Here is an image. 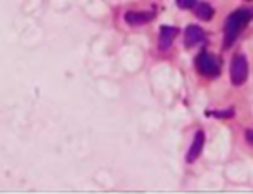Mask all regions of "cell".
I'll use <instances>...</instances> for the list:
<instances>
[{"label":"cell","mask_w":253,"mask_h":194,"mask_svg":"<svg viewBox=\"0 0 253 194\" xmlns=\"http://www.w3.org/2000/svg\"><path fill=\"white\" fill-rule=\"evenodd\" d=\"M154 18V12H135V11H130L125 14V21L132 26L135 24H144V23H149L153 21Z\"/></svg>","instance_id":"cell-7"},{"label":"cell","mask_w":253,"mask_h":194,"mask_svg":"<svg viewBox=\"0 0 253 194\" xmlns=\"http://www.w3.org/2000/svg\"><path fill=\"white\" fill-rule=\"evenodd\" d=\"M214 14H215L214 7L210 4H206V2H199V4L196 5V16H198V19L210 21L214 18Z\"/></svg>","instance_id":"cell-8"},{"label":"cell","mask_w":253,"mask_h":194,"mask_svg":"<svg viewBox=\"0 0 253 194\" xmlns=\"http://www.w3.org/2000/svg\"><path fill=\"white\" fill-rule=\"evenodd\" d=\"M246 141L253 146V130H246Z\"/></svg>","instance_id":"cell-11"},{"label":"cell","mask_w":253,"mask_h":194,"mask_svg":"<svg viewBox=\"0 0 253 194\" xmlns=\"http://www.w3.org/2000/svg\"><path fill=\"white\" fill-rule=\"evenodd\" d=\"M196 2H198V0H177V5L181 9H191L196 5Z\"/></svg>","instance_id":"cell-10"},{"label":"cell","mask_w":253,"mask_h":194,"mask_svg":"<svg viewBox=\"0 0 253 194\" xmlns=\"http://www.w3.org/2000/svg\"><path fill=\"white\" fill-rule=\"evenodd\" d=\"M208 115H214L217 118H233L234 116V109H226V111H212Z\"/></svg>","instance_id":"cell-9"},{"label":"cell","mask_w":253,"mask_h":194,"mask_svg":"<svg viewBox=\"0 0 253 194\" xmlns=\"http://www.w3.org/2000/svg\"><path fill=\"white\" fill-rule=\"evenodd\" d=\"M253 12L250 9H237L227 18L226 24H224V49L233 47V44L236 42V38L239 36V33L243 32V28L248 24V21L252 19Z\"/></svg>","instance_id":"cell-1"},{"label":"cell","mask_w":253,"mask_h":194,"mask_svg":"<svg viewBox=\"0 0 253 194\" xmlns=\"http://www.w3.org/2000/svg\"><path fill=\"white\" fill-rule=\"evenodd\" d=\"M203 146H205V134H203L201 130H198L196 134H194L193 144H191L189 153H187V161L189 163L196 161V159L199 158V155H201Z\"/></svg>","instance_id":"cell-4"},{"label":"cell","mask_w":253,"mask_h":194,"mask_svg":"<svg viewBox=\"0 0 253 194\" xmlns=\"http://www.w3.org/2000/svg\"><path fill=\"white\" fill-rule=\"evenodd\" d=\"M205 42V32L196 24H189L186 28V45L187 47H194V45Z\"/></svg>","instance_id":"cell-5"},{"label":"cell","mask_w":253,"mask_h":194,"mask_svg":"<svg viewBox=\"0 0 253 194\" xmlns=\"http://www.w3.org/2000/svg\"><path fill=\"white\" fill-rule=\"evenodd\" d=\"M248 78V61L243 54H236L231 61V82L243 85Z\"/></svg>","instance_id":"cell-2"},{"label":"cell","mask_w":253,"mask_h":194,"mask_svg":"<svg viewBox=\"0 0 253 194\" xmlns=\"http://www.w3.org/2000/svg\"><path fill=\"white\" fill-rule=\"evenodd\" d=\"M196 68L198 71L205 76H217L218 75V63L214 55L208 52H201L196 59Z\"/></svg>","instance_id":"cell-3"},{"label":"cell","mask_w":253,"mask_h":194,"mask_svg":"<svg viewBox=\"0 0 253 194\" xmlns=\"http://www.w3.org/2000/svg\"><path fill=\"white\" fill-rule=\"evenodd\" d=\"M179 35V30L175 26H162L160 28V49L165 51L172 45L174 38Z\"/></svg>","instance_id":"cell-6"}]
</instances>
